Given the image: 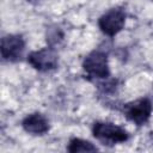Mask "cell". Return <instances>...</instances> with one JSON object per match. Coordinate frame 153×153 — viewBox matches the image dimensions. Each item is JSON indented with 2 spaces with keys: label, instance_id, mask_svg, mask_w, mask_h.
I'll return each mask as SVG.
<instances>
[{
  "label": "cell",
  "instance_id": "cell-1",
  "mask_svg": "<svg viewBox=\"0 0 153 153\" xmlns=\"http://www.w3.org/2000/svg\"><path fill=\"white\" fill-rule=\"evenodd\" d=\"M92 134L98 141L108 146L127 142L130 136L127 129H124L123 127L105 121L94 122L92 124Z\"/></svg>",
  "mask_w": 153,
  "mask_h": 153
},
{
  "label": "cell",
  "instance_id": "cell-2",
  "mask_svg": "<svg viewBox=\"0 0 153 153\" xmlns=\"http://www.w3.org/2000/svg\"><path fill=\"white\" fill-rule=\"evenodd\" d=\"M84 72L93 79H106L110 75L108 55L103 50H92L82 61Z\"/></svg>",
  "mask_w": 153,
  "mask_h": 153
},
{
  "label": "cell",
  "instance_id": "cell-3",
  "mask_svg": "<svg viewBox=\"0 0 153 153\" xmlns=\"http://www.w3.org/2000/svg\"><path fill=\"white\" fill-rule=\"evenodd\" d=\"M152 111H153V104L151 99L147 97L137 98L135 100L127 103L123 106L124 116L130 122H133L139 127L146 124L149 121L152 116Z\"/></svg>",
  "mask_w": 153,
  "mask_h": 153
},
{
  "label": "cell",
  "instance_id": "cell-4",
  "mask_svg": "<svg viewBox=\"0 0 153 153\" xmlns=\"http://www.w3.org/2000/svg\"><path fill=\"white\" fill-rule=\"evenodd\" d=\"M126 18L127 14L123 8L121 7L110 8L99 17L98 27L104 35L109 37H114L123 30L126 24Z\"/></svg>",
  "mask_w": 153,
  "mask_h": 153
},
{
  "label": "cell",
  "instance_id": "cell-5",
  "mask_svg": "<svg viewBox=\"0 0 153 153\" xmlns=\"http://www.w3.org/2000/svg\"><path fill=\"white\" fill-rule=\"evenodd\" d=\"M27 62L38 72H50L57 68L59 56L54 48L47 47L31 51L27 55Z\"/></svg>",
  "mask_w": 153,
  "mask_h": 153
},
{
  "label": "cell",
  "instance_id": "cell-6",
  "mask_svg": "<svg viewBox=\"0 0 153 153\" xmlns=\"http://www.w3.org/2000/svg\"><path fill=\"white\" fill-rule=\"evenodd\" d=\"M1 57L7 62L20 61L25 51V41L23 36L17 33H8L1 38L0 44Z\"/></svg>",
  "mask_w": 153,
  "mask_h": 153
},
{
  "label": "cell",
  "instance_id": "cell-7",
  "mask_svg": "<svg viewBox=\"0 0 153 153\" xmlns=\"http://www.w3.org/2000/svg\"><path fill=\"white\" fill-rule=\"evenodd\" d=\"M23 129L31 135H44L49 131V120L41 112H32L26 115L22 121Z\"/></svg>",
  "mask_w": 153,
  "mask_h": 153
},
{
  "label": "cell",
  "instance_id": "cell-8",
  "mask_svg": "<svg viewBox=\"0 0 153 153\" xmlns=\"http://www.w3.org/2000/svg\"><path fill=\"white\" fill-rule=\"evenodd\" d=\"M67 151L71 153H78V152H96L98 151L97 146H94L92 142L80 139V137H72L68 142Z\"/></svg>",
  "mask_w": 153,
  "mask_h": 153
},
{
  "label": "cell",
  "instance_id": "cell-9",
  "mask_svg": "<svg viewBox=\"0 0 153 153\" xmlns=\"http://www.w3.org/2000/svg\"><path fill=\"white\" fill-rule=\"evenodd\" d=\"M152 1H153V0H152Z\"/></svg>",
  "mask_w": 153,
  "mask_h": 153
}]
</instances>
